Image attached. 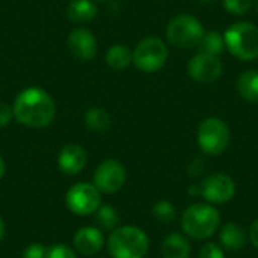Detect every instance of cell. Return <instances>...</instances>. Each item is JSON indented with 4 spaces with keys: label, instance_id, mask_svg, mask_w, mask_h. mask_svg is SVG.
<instances>
[{
    "label": "cell",
    "instance_id": "cell-1",
    "mask_svg": "<svg viewBox=\"0 0 258 258\" xmlns=\"http://www.w3.org/2000/svg\"><path fill=\"white\" fill-rule=\"evenodd\" d=\"M14 118L30 128H44L54 119V101L41 88H27L21 91L12 106Z\"/></svg>",
    "mask_w": 258,
    "mask_h": 258
},
{
    "label": "cell",
    "instance_id": "cell-2",
    "mask_svg": "<svg viewBox=\"0 0 258 258\" xmlns=\"http://www.w3.org/2000/svg\"><path fill=\"white\" fill-rule=\"evenodd\" d=\"M148 248V236L132 225L116 227L107 239V251L112 258H144Z\"/></svg>",
    "mask_w": 258,
    "mask_h": 258
},
{
    "label": "cell",
    "instance_id": "cell-3",
    "mask_svg": "<svg viewBox=\"0 0 258 258\" xmlns=\"http://www.w3.org/2000/svg\"><path fill=\"white\" fill-rule=\"evenodd\" d=\"M219 224L221 215L210 204H194L187 207L181 216L183 231L195 240L212 237L218 231Z\"/></svg>",
    "mask_w": 258,
    "mask_h": 258
},
{
    "label": "cell",
    "instance_id": "cell-4",
    "mask_svg": "<svg viewBox=\"0 0 258 258\" xmlns=\"http://www.w3.org/2000/svg\"><path fill=\"white\" fill-rule=\"evenodd\" d=\"M225 47L240 60L258 57V27L252 23L240 21L227 29L224 35Z\"/></svg>",
    "mask_w": 258,
    "mask_h": 258
},
{
    "label": "cell",
    "instance_id": "cell-5",
    "mask_svg": "<svg viewBox=\"0 0 258 258\" xmlns=\"http://www.w3.org/2000/svg\"><path fill=\"white\" fill-rule=\"evenodd\" d=\"M203 35L204 29L201 21L187 14L174 17L166 26L168 41L177 48H190L198 45Z\"/></svg>",
    "mask_w": 258,
    "mask_h": 258
},
{
    "label": "cell",
    "instance_id": "cell-6",
    "mask_svg": "<svg viewBox=\"0 0 258 258\" xmlns=\"http://www.w3.org/2000/svg\"><path fill=\"white\" fill-rule=\"evenodd\" d=\"M230 139V130L227 124L219 118H207L198 128V144L207 154H222L228 148Z\"/></svg>",
    "mask_w": 258,
    "mask_h": 258
},
{
    "label": "cell",
    "instance_id": "cell-7",
    "mask_svg": "<svg viewBox=\"0 0 258 258\" xmlns=\"http://www.w3.org/2000/svg\"><path fill=\"white\" fill-rule=\"evenodd\" d=\"M168 59V48L160 38L150 36L142 39L133 51V63L144 73L160 70Z\"/></svg>",
    "mask_w": 258,
    "mask_h": 258
},
{
    "label": "cell",
    "instance_id": "cell-8",
    "mask_svg": "<svg viewBox=\"0 0 258 258\" xmlns=\"http://www.w3.org/2000/svg\"><path fill=\"white\" fill-rule=\"evenodd\" d=\"M101 192L94 186V183H76L71 186L65 195L67 207L71 213L77 216H89L97 212L101 203Z\"/></svg>",
    "mask_w": 258,
    "mask_h": 258
},
{
    "label": "cell",
    "instance_id": "cell-9",
    "mask_svg": "<svg viewBox=\"0 0 258 258\" xmlns=\"http://www.w3.org/2000/svg\"><path fill=\"white\" fill-rule=\"evenodd\" d=\"M127 174L121 162L107 159L101 162L94 172V186L103 194H116L122 189Z\"/></svg>",
    "mask_w": 258,
    "mask_h": 258
},
{
    "label": "cell",
    "instance_id": "cell-10",
    "mask_svg": "<svg viewBox=\"0 0 258 258\" xmlns=\"http://www.w3.org/2000/svg\"><path fill=\"white\" fill-rule=\"evenodd\" d=\"M201 194L212 204H225L234 198L236 183L230 175L216 172L203 180Z\"/></svg>",
    "mask_w": 258,
    "mask_h": 258
},
{
    "label": "cell",
    "instance_id": "cell-11",
    "mask_svg": "<svg viewBox=\"0 0 258 258\" xmlns=\"http://www.w3.org/2000/svg\"><path fill=\"white\" fill-rule=\"evenodd\" d=\"M189 76L200 83H212L222 74V63L218 56L200 53L194 56L187 65Z\"/></svg>",
    "mask_w": 258,
    "mask_h": 258
},
{
    "label": "cell",
    "instance_id": "cell-12",
    "mask_svg": "<svg viewBox=\"0 0 258 258\" xmlns=\"http://www.w3.org/2000/svg\"><path fill=\"white\" fill-rule=\"evenodd\" d=\"M68 48L77 60L88 62L97 54V39L88 29H74L68 36Z\"/></svg>",
    "mask_w": 258,
    "mask_h": 258
},
{
    "label": "cell",
    "instance_id": "cell-13",
    "mask_svg": "<svg viewBox=\"0 0 258 258\" xmlns=\"http://www.w3.org/2000/svg\"><path fill=\"white\" fill-rule=\"evenodd\" d=\"M86 165V151L79 144H67L57 154V166L65 175H77Z\"/></svg>",
    "mask_w": 258,
    "mask_h": 258
},
{
    "label": "cell",
    "instance_id": "cell-14",
    "mask_svg": "<svg viewBox=\"0 0 258 258\" xmlns=\"http://www.w3.org/2000/svg\"><path fill=\"white\" fill-rule=\"evenodd\" d=\"M74 249L82 255L92 257L101 251L104 245V236L100 228L97 227H83L80 228L73 240Z\"/></svg>",
    "mask_w": 258,
    "mask_h": 258
},
{
    "label": "cell",
    "instance_id": "cell-15",
    "mask_svg": "<svg viewBox=\"0 0 258 258\" xmlns=\"http://www.w3.org/2000/svg\"><path fill=\"white\" fill-rule=\"evenodd\" d=\"M219 240L224 248L230 251H240L246 243V231L240 225L234 222H228L221 228Z\"/></svg>",
    "mask_w": 258,
    "mask_h": 258
},
{
    "label": "cell",
    "instance_id": "cell-16",
    "mask_svg": "<svg viewBox=\"0 0 258 258\" xmlns=\"http://www.w3.org/2000/svg\"><path fill=\"white\" fill-rule=\"evenodd\" d=\"M162 255H163V258H189L190 245L183 234L171 233L163 240Z\"/></svg>",
    "mask_w": 258,
    "mask_h": 258
},
{
    "label": "cell",
    "instance_id": "cell-17",
    "mask_svg": "<svg viewBox=\"0 0 258 258\" xmlns=\"http://www.w3.org/2000/svg\"><path fill=\"white\" fill-rule=\"evenodd\" d=\"M67 15L73 23H88L95 18L97 6L92 0H73L67 8Z\"/></svg>",
    "mask_w": 258,
    "mask_h": 258
},
{
    "label": "cell",
    "instance_id": "cell-18",
    "mask_svg": "<svg viewBox=\"0 0 258 258\" xmlns=\"http://www.w3.org/2000/svg\"><path fill=\"white\" fill-rule=\"evenodd\" d=\"M85 124L94 133H104L110 128V115L101 107H91L85 112Z\"/></svg>",
    "mask_w": 258,
    "mask_h": 258
},
{
    "label": "cell",
    "instance_id": "cell-19",
    "mask_svg": "<svg viewBox=\"0 0 258 258\" xmlns=\"http://www.w3.org/2000/svg\"><path fill=\"white\" fill-rule=\"evenodd\" d=\"M237 91L245 100L258 103V71H245L237 80Z\"/></svg>",
    "mask_w": 258,
    "mask_h": 258
},
{
    "label": "cell",
    "instance_id": "cell-20",
    "mask_svg": "<svg viewBox=\"0 0 258 258\" xmlns=\"http://www.w3.org/2000/svg\"><path fill=\"white\" fill-rule=\"evenodd\" d=\"M133 60V53L122 44H115L112 45L107 53H106V62L112 70L121 71L130 65Z\"/></svg>",
    "mask_w": 258,
    "mask_h": 258
},
{
    "label": "cell",
    "instance_id": "cell-21",
    "mask_svg": "<svg viewBox=\"0 0 258 258\" xmlns=\"http://www.w3.org/2000/svg\"><path fill=\"white\" fill-rule=\"evenodd\" d=\"M94 221L100 230L113 231L119 224V216H118V212L115 210V207L106 204V206H100L97 209V212L94 213Z\"/></svg>",
    "mask_w": 258,
    "mask_h": 258
},
{
    "label": "cell",
    "instance_id": "cell-22",
    "mask_svg": "<svg viewBox=\"0 0 258 258\" xmlns=\"http://www.w3.org/2000/svg\"><path fill=\"white\" fill-rule=\"evenodd\" d=\"M224 36L218 32V30H212V32H204L201 41L198 42L200 51L204 54H212V56H218L222 53L224 48Z\"/></svg>",
    "mask_w": 258,
    "mask_h": 258
},
{
    "label": "cell",
    "instance_id": "cell-23",
    "mask_svg": "<svg viewBox=\"0 0 258 258\" xmlns=\"http://www.w3.org/2000/svg\"><path fill=\"white\" fill-rule=\"evenodd\" d=\"M153 216L157 222L160 224H172L175 216H177V210L175 207L169 203V201H159L153 206Z\"/></svg>",
    "mask_w": 258,
    "mask_h": 258
},
{
    "label": "cell",
    "instance_id": "cell-24",
    "mask_svg": "<svg viewBox=\"0 0 258 258\" xmlns=\"http://www.w3.org/2000/svg\"><path fill=\"white\" fill-rule=\"evenodd\" d=\"M224 8L234 15H243L251 8V0H222Z\"/></svg>",
    "mask_w": 258,
    "mask_h": 258
},
{
    "label": "cell",
    "instance_id": "cell-25",
    "mask_svg": "<svg viewBox=\"0 0 258 258\" xmlns=\"http://www.w3.org/2000/svg\"><path fill=\"white\" fill-rule=\"evenodd\" d=\"M45 258H77L76 252L73 251V248L67 246V245H53L47 249Z\"/></svg>",
    "mask_w": 258,
    "mask_h": 258
},
{
    "label": "cell",
    "instance_id": "cell-26",
    "mask_svg": "<svg viewBox=\"0 0 258 258\" xmlns=\"http://www.w3.org/2000/svg\"><path fill=\"white\" fill-rule=\"evenodd\" d=\"M45 254L47 248L42 243H32L23 251L21 258H45Z\"/></svg>",
    "mask_w": 258,
    "mask_h": 258
},
{
    "label": "cell",
    "instance_id": "cell-27",
    "mask_svg": "<svg viewBox=\"0 0 258 258\" xmlns=\"http://www.w3.org/2000/svg\"><path fill=\"white\" fill-rule=\"evenodd\" d=\"M200 258H225V254L216 243H207L201 248Z\"/></svg>",
    "mask_w": 258,
    "mask_h": 258
},
{
    "label": "cell",
    "instance_id": "cell-28",
    "mask_svg": "<svg viewBox=\"0 0 258 258\" xmlns=\"http://www.w3.org/2000/svg\"><path fill=\"white\" fill-rule=\"evenodd\" d=\"M12 116H14L12 107L6 103H0V127L8 125L12 121Z\"/></svg>",
    "mask_w": 258,
    "mask_h": 258
},
{
    "label": "cell",
    "instance_id": "cell-29",
    "mask_svg": "<svg viewBox=\"0 0 258 258\" xmlns=\"http://www.w3.org/2000/svg\"><path fill=\"white\" fill-rule=\"evenodd\" d=\"M249 239H251L252 245L258 249V219L251 225V228H249Z\"/></svg>",
    "mask_w": 258,
    "mask_h": 258
},
{
    "label": "cell",
    "instance_id": "cell-30",
    "mask_svg": "<svg viewBox=\"0 0 258 258\" xmlns=\"http://www.w3.org/2000/svg\"><path fill=\"white\" fill-rule=\"evenodd\" d=\"M5 237V224H3V219L0 218V242L3 240Z\"/></svg>",
    "mask_w": 258,
    "mask_h": 258
},
{
    "label": "cell",
    "instance_id": "cell-31",
    "mask_svg": "<svg viewBox=\"0 0 258 258\" xmlns=\"http://www.w3.org/2000/svg\"><path fill=\"white\" fill-rule=\"evenodd\" d=\"M5 169H6V168H5V162H3V159L0 157V178L5 175Z\"/></svg>",
    "mask_w": 258,
    "mask_h": 258
},
{
    "label": "cell",
    "instance_id": "cell-32",
    "mask_svg": "<svg viewBox=\"0 0 258 258\" xmlns=\"http://www.w3.org/2000/svg\"><path fill=\"white\" fill-rule=\"evenodd\" d=\"M255 8H257V11H258V0H257V3H255Z\"/></svg>",
    "mask_w": 258,
    "mask_h": 258
}]
</instances>
